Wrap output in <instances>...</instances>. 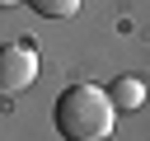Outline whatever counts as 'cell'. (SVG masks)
I'll use <instances>...</instances> for the list:
<instances>
[{"mask_svg": "<svg viewBox=\"0 0 150 141\" xmlns=\"http://www.w3.org/2000/svg\"><path fill=\"white\" fill-rule=\"evenodd\" d=\"M52 118H56V132H61L66 141H103V136L112 132L117 103H112V94L98 89V85H70V89H61Z\"/></svg>", "mask_w": 150, "mask_h": 141, "instance_id": "1", "label": "cell"}, {"mask_svg": "<svg viewBox=\"0 0 150 141\" xmlns=\"http://www.w3.org/2000/svg\"><path fill=\"white\" fill-rule=\"evenodd\" d=\"M38 80V47L33 42H5L0 47V94H23Z\"/></svg>", "mask_w": 150, "mask_h": 141, "instance_id": "2", "label": "cell"}, {"mask_svg": "<svg viewBox=\"0 0 150 141\" xmlns=\"http://www.w3.org/2000/svg\"><path fill=\"white\" fill-rule=\"evenodd\" d=\"M108 94H112L117 108H141V103H145V80H136V75H117V80L108 85Z\"/></svg>", "mask_w": 150, "mask_h": 141, "instance_id": "3", "label": "cell"}, {"mask_svg": "<svg viewBox=\"0 0 150 141\" xmlns=\"http://www.w3.org/2000/svg\"><path fill=\"white\" fill-rule=\"evenodd\" d=\"M33 5V14H42V19H70L75 9H80V0H28Z\"/></svg>", "mask_w": 150, "mask_h": 141, "instance_id": "4", "label": "cell"}, {"mask_svg": "<svg viewBox=\"0 0 150 141\" xmlns=\"http://www.w3.org/2000/svg\"><path fill=\"white\" fill-rule=\"evenodd\" d=\"M9 5H23V0H0V9H9Z\"/></svg>", "mask_w": 150, "mask_h": 141, "instance_id": "5", "label": "cell"}]
</instances>
